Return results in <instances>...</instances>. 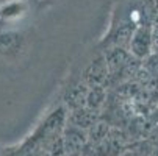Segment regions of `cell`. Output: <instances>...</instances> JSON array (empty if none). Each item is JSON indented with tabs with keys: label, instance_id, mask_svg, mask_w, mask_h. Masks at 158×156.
<instances>
[{
	"label": "cell",
	"instance_id": "cell-1",
	"mask_svg": "<svg viewBox=\"0 0 158 156\" xmlns=\"http://www.w3.org/2000/svg\"><path fill=\"white\" fill-rule=\"evenodd\" d=\"M127 50L138 61H144L152 55V28L149 24H143L135 28Z\"/></svg>",
	"mask_w": 158,
	"mask_h": 156
},
{
	"label": "cell",
	"instance_id": "cell-2",
	"mask_svg": "<svg viewBox=\"0 0 158 156\" xmlns=\"http://www.w3.org/2000/svg\"><path fill=\"white\" fill-rule=\"evenodd\" d=\"M61 142H63L66 156H81V153L88 144L86 131L78 130L71 125H66L63 134H61Z\"/></svg>",
	"mask_w": 158,
	"mask_h": 156
},
{
	"label": "cell",
	"instance_id": "cell-3",
	"mask_svg": "<svg viewBox=\"0 0 158 156\" xmlns=\"http://www.w3.org/2000/svg\"><path fill=\"white\" fill-rule=\"evenodd\" d=\"M81 81L89 87L91 86H105L110 81V69H108V64H106L103 55H100L99 58L91 61V64L83 70Z\"/></svg>",
	"mask_w": 158,
	"mask_h": 156
},
{
	"label": "cell",
	"instance_id": "cell-4",
	"mask_svg": "<svg viewBox=\"0 0 158 156\" xmlns=\"http://www.w3.org/2000/svg\"><path fill=\"white\" fill-rule=\"evenodd\" d=\"M25 47V36L17 31L0 33V56L11 58L17 56Z\"/></svg>",
	"mask_w": 158,
	"mask_h": 156
},
{
	"label": "cell",
	"instance_id": "cell-5",
	"mask_svg": "<svg viewBox=\"0 0 158 156\" xmlns=\"http://www.w3.org/2000/svg\"><path fill=\"white\" fill-rule=\"evenodd\" d=\"M100 119V113L91 111L88 108H78V109H72L69 114H67V125L75 126L78 130L88 131L97 120Z\"/></svg>",
	"mask_w": 158,
	"mask_h": 156
},
{
	"label": "cell",
	"instance_id": "cell-6",
	"mask_svg": "<svg viewBox=\"0 0 158 156\" xmlns=\"http://www.w3.org/2000/svg\"><path fill=\"white\" fill-rule=\"evenodd\" d=\"M89 86H86L83 81L71 86L67 89V92L64 95V103L69 106V109H78L85 106V100H86V94H88Z\"/></svg>",
	"mask_w": 158,
	"mask_h": 156
},
{
	"label": "cell",
	"instance_id": "cell-7",
	"mask_svg": "<svg viewBox=\"0 0 158 156\" xmlns=\"http://www.w3.org/2000/svg\"><path fill=\"white\" fill-rule=\"evenodd\" d=\"M106 102V87L105 86H91L88 89L86 100H85V108L100 113Z\"/></svg>",
	"mask_w": 158,
	"mask_h": 156
},
{
	"label": "cell",
	"instance_id": "cell-8",
	"mask_svg": "<svg viewBox=\"0 0 158 156\" xmlns=\"http://www.w3.org/2000/svg\"><path fill=\"white\" fill-rule=\"evenodd\" d=\"M110 130H111L110 123L105 122V120H102V119H99L91 128L86 131V138H88L86 147H91V148H93V147L99 145V144L106 138V134L110 133Z\"/></svg>",
	"mask_w": 158,
	"mask_h": 156
},
{
	"label": "cell",
	"instance_id": "cell-9",
	"mask_svg": "<svg viewBox=\"0 0 158 156\" xmlns=\"http://www.w3.org/2000/svg\"><path fill=\"white\" fill-rule=\"evenodd\" d=\"M135 27L130 22H125V24H121L116 31L113 33V38H111V44L113 47H119V49H128V42H130V38L135 31Z\"/></svg>",
	"mask_w": 158,
	"mask_h": 156
},
{
	"label": "cell",
	"instance_id": "cell-10",
	"mask_svg": "<svg viewBox=\"0 0 158 156\" xmlns=\"http://www.w3.org/2000/svg\"><path fill=\"white\" fill-rule=\"evenodd\" d=\"M20 5H22V2H10V3L3 5L0 8V17L5 19V20H10L13 17H19L20 13H22Z\"/></svg>",
	"mask_w": 158,
	"mask_h": 156
},
{
	"label": "cell",
	"instance_id": "cell-11",
	"mask_svg": "<svg viewBox=\"0 0 158 156\" xmlns=\"http://www.w3.org/2000/svg\"><path fill=\"white\" fill-rule=\"evenodd\" d=\"M141 67H143L150 77H153V78L158 80V55H156V53H152L150 56H147V58L144 59V62H143Z\"/></svg>",
	"mask_w": 158,
	"mask_h": 156
},
{
	"label": "cell",
	"instance_id": "cell-12",
	"mask_svg": "<svg viewBox=\"0 0 158 156\" xmlns=\"http://www.w3.org/2000/svg\"><path fill=\"white\" fill-rule=\"evenodd\" d=\"M152 53L158 55V24H152Z\"/></svg>",
	"mask_w": 158,
	"mask_h": 156
},
{
	"label": "cell",
	"instance_id": "cell-13",
	"mask_svg": "<svg viewBox=\"0 0 158 156\" xmlns=\"http://www.w3.org/2000/svg\"><path fill=\"white\" fill-rule=\"evenodd\" d=\"M152 142H153V156H158V136L155 138V139H152Z\"/></svg>",
	"mask_w": 158,
	"mask_h": 156
},
{
	"label": "cell",
	"instance_id": "cell-14",
	"mask_svg": "<svg viewBox=\"0 0 158 156\" xmlns=\"http://www.w3.org/2000/svg\"><path fill=\"white\" fill-rule=\"evenodd\" d=\"M150 156H153V154H150Z\"/></svg>",
	"mask_w": 158,
	"mask_h": 156
}]
</instances>
